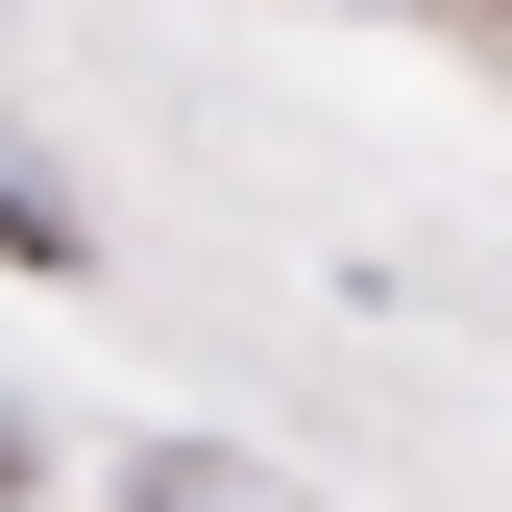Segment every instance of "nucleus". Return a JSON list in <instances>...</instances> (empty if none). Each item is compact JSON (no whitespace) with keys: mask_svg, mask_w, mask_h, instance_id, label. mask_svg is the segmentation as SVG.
<instances>
[{"mask_svg":"<svg viewBox=\"0 0 512 512\" xmlns=\"http://www.w3.org/2000/svg\"><path fill=\"white\" fill-rule=\"evenodd\" d=\"M0 269H98V220H74V196H25V171H0Z\"/></svg>","mask_w":512,"mask_h":512,"instance_id":"1","label":"nucleus"},{"mask_svg":"<svg viewBox=\"0 0 512 512\" xmlns=\"http://www.w3.org/2000/svg\"><path fill=\"white\" fill-rule=\"evenodd\" d=\"M25 488H49V439H25V415H0V512H25Z\"/></svg>","mask_w":512,"mask_h":512,"instance_id":"2","label":"nucleus"}]
</instances>
